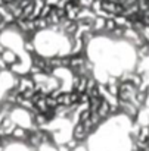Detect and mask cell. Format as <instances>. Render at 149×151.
I'll use <instances>...</instances> for the list:
<instances>
[{
  "label": "cell",
  "instance_id": "8992f818",
  "mask_svg": "<svg viewBox=\"0 0 149 151\" xmlns=\"http://www.w3.org/2000/svg\"><path fill=\"white\" fill-rule=\"evenodd\" d=\"M66 32H69V34H74L77 29H78V27H77V22L75 21H69L68 24H66Z\"/></svg>",
  "mask_w": 149,
  "mask_h": 151
},
{
  "label": "cell",
  "instance_id": "7a4b0ae2",
  "mask_svg": "<svg viewBox=\"0 0 149 151\" xmlns=\"http://www.w3.org/2000/svg\"><path fill=\"white\" fill-rule=\"evenodd\" d=\"M109 113H111V104H109L106 100L102 99L99 107H98V110H96V114L99 116V119H103V117H106Z\"/></svg>",
  "mask_w": 149,
  "mask_h": 151
},
{
  "label": "cell",
  "instance_id": "52a82bcc",
  "mask_svg": "<svg viewBox=\"0 0 149 151\" xmlns=\"http://www.w3.org/2000/svg\"><path fill=\"white\" fill-rule=\"evenodd\" d=\"M46 122H47V119H46V116H45L43 113H37V114H36V125L43 126Z\"/></svg>",
  "mask_w": 149,
  "mask_h": 151
},
{
  "label": "cell",
  "instance_id": "6da1fadb",
  "mask_svg": "<svg viewBox=\"0 0 149 151\" xmlns=\"http://www.w3.org/2000/svg\"><path fill=\"white\" fill-rule=\"evenodd\" d=\"M136 93H137V88L133 82H123L121 85H118V97L123 103L133 100Z\"/></svg>",
  "mask_w": 149,
  "mask_h": 151
},
{
  "label": "cell",
  "instance_id": "3957f363",
  "mask_svg": "<svg viewBox=\"0 0 149 151\" xmlns=\"http://www.w3.org/2000/svg\"><path fill=\"white\" fill-rule=\"evenodd\" d=\"M87 132H89V131L86 129V126H84L83 123H77L75 128H74V138H75L77 141H81V139L86 138Z\"/></svg>",
  "mask_w": 149,
  "mask_h": 151
},
{
  "label": "cell",
  "instance_id": "5b68a950",
  "mask_svg": "<svg viewBox=\"0 0 149 151\" xmlns=\"http://www.w3.org/2000/svg\"><path fill=\"white\" fill-rule=\"evenodd\" d=\"M90 116H92V113H90V110H89V109L81 110V111H80V122H78V123H83V125H84L86 122H89Z\"/></svg>",
  "mask_w": 149,
  "mask_h": 151
},
{
  "label": "cell",
  "instance_id": "277c9868",
  "mask_svg": "<svg viewBox=\"0 0 149 151\" xmlns=\"http://www.w3.org/2000/svg\"><path fill=\"white\" fill-rule=\"evenodd\" d=\"M28 134H30V132H27L24 128H15L13 132H12V135H13L15 138H28Z\"/></svg>",
  "mask_w": 149,
  "mask_h": 151
},
{
  "label": "cell",
  "instance_id": "ba28073f",
  "mask_svg": "<svg viewBox=\"0 0 149 151\" xmlns=\"http://www.w3.org/2000/svg\"><path fill=\"white\" fill-rule=\"evenodd\" d=\"M103 27H105V29H106V31H114V29L117 28V25H115L114 19H106Z\"/></svg>",
  "mask_w": 149,
  "mask_h": 151
}]
</instances>
